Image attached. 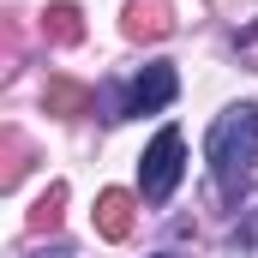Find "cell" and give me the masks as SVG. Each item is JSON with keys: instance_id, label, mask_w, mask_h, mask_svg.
<instances>
[{"instance_id": "cell-1", "label": "cell", "mask_w": 258, "mask_h": 258, "mask_svg": "<svg viewBox=\"0 0 258 258\" xmlns=\"http://www.w3.org/2000/svg\"><path fill=\"white\" fill-rule=\"evenodd\" d=\"M204 162H210V180L222 198L246 192V180L258 168V102H234L216 114V126L204 138Z\"/></svg>"}, {"instance_id": "cell-2", "label": "cell", "mask_w": 258, "mask_h": 258, "mask_svg": "<svg viewBox=\"0 0 258 258\" xmlns=\"http://www.w3.org/2000/svg\"><path fill=\"white\" fill-rule=\"evenodd\" d=\"M174 96H180V72H174L168 60H150L126 90H102V120H144V114H162Z\"/></svg>"}, {"instance_id": "cell-3", "label": "cell", "mask_w": 258, "mask_h": 258, "mask_svg": "<svg viewBox=\"0 0 258 258\" xmlns=\"http://www.w3.org/2000/svg\"><path fill=\"white\" fill-rule=\"evenodd\" d=\"M180 174H186V138H180V126H162L150 138V150L138 156V198L144 204H168Z\"/></svg>"}, {"instance_id": "cell-4", "label": "cell", "mask_w": 258, "mask_h": 258, "mask_svg": "<svg viewBox=\"0 0 258 258\" xmlns=\"http://www.w3.org/2000/svg\"><path fill=\"white\" fill-rule=\"evenodd\" d=\"M102 234H126V210H132V198L126 192H102Z\"/></svg>"}, {"instance_id": "cell-5", "label": "cell", "mask_w": 258, "mask_h": 258, "mask_svg": "<svg viewBox=\"0 0 258 258\" xmlns=\"http://www.w3.org/2000/svg\"><path fill=\"white\" fill-rule=\"evenodd\" d=\"M126 18H132V30H150V36H156V30H168V18H162V6H150V12H144V6H132Z\"/></svg>"}, {"instance_id": "cell-6", "label": "cell", "mask_w": 258, "mask_h": 258, "mask_svg": "<svg viewBox=\"0 0 258 258\" xmlns=\"http://www.w3.org/2000/svg\"><path fill=\"white\" fill-rule=\"evenodd\" d=\"M234 246H258V210H252V222H246V228L234 222Z\"/></svg>"}, {"instance_id": "cell-7", "label": "cell", "mask_w": 258, "mask_h": 258, "mask_svg": "<svg viewBox=\"0 0 258 258\" xmlns=\"http://www.w3.org/2000/svg\"><path fill=\"white\" fill-rule=\"evenodd\" d=\"M156 258H174V252H156Z\"/></svg>"}]
</instances>
